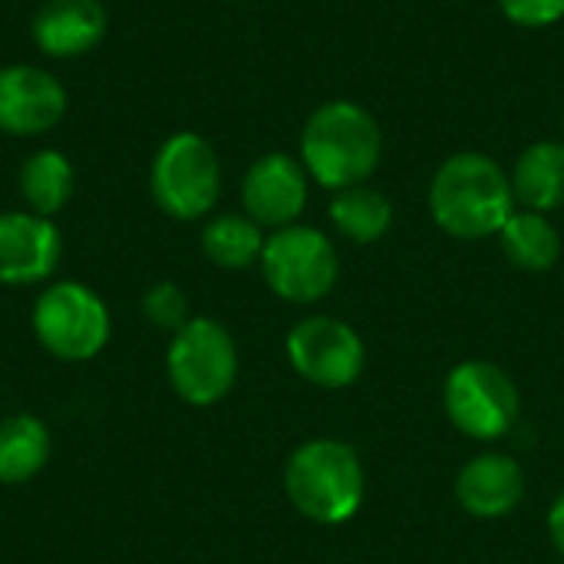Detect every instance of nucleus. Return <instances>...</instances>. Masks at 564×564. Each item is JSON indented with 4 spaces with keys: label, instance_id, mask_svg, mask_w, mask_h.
Listing matches in <instances>:
<instances>
[{
    "label": "nucleus",
    "instance_id": "nucleus-8",
    "mask_svg": "<svg viewBox=\"0 0 564 564\" xmlns=\"http://www.w3.org/2000/svg\"><path fill=\"white\" fill-rule=\"evenodd\" d=\"M449 423L473 440H499L519 420V390L509 373L486 360L459 364L443 390Z\"/></svg>",
    "mask_w": 564,
    "mask_h": 564
},
{
    "label": "nucleus",
    "instance_id": "nucleus-13",
    "mask_svg": "<svg viewBox=\"0 0 564 564\" xmlns=\"http://www.w3.org/2000/svg\"><path fill=\"white\" fill-rule=\"evenodd\" d=\"M109 30V13L99 0H43L33 13L30 36L50 59L93 53Z\"/></svg>",
    "mask_w": 564,
    "mask_h": 564
},
{
    "label": "nucleus",
    "instance_id": "nucleus-12",
    "mask_svg": "<svg viewBox=\"0 0 564 564\" xmlns=\"http://www.w3.org/2000/svg\"><path fill=\"white\" fill-rule=\"evenodd\" d=\"M63 254L59 228L36 212H0V284L46 281Z\"/></svg>",
    "mask_w": 564,
    "mask_h": 564
},
{
    "label": "nucleus",
    "instance_id": "nucleus-21",
    "mask_svg": "<svg viewBox=\"0 0 564 564\" xmlns=\"http://www.w3.org/2000/svg\"><path fill=\"white\" fill-rule=\"evenodd\" d=\"M142 314H145V321L152 327H162V330H172V334L192 321L188 317V297L172 281H159L142 294Z\"/></svg>",
    "mask_w": 564,
    "mask_h": 564
},
{
    "label": "nucleus",
    "instance_id": "nucleus-14",
    "mask_svg": "<svg viewBox=\"0 0 564 564\" xmlns=\"http://www.w3.org/2000/svg\"><path fill=\"white\" fill-rule=\"evenodd\" d=\"M525 473L512 456L486 453L469 459L456 476V499L473 519H502L519 509Z\"/></svg>",
    "mask_w": 564,
    "mask_h": 564
},
{
    "label": "nucleus",
    "instance_id": "nucleus-20",
    "mask_svg": "<svg viewBox=\"0 0 564 564\" xmlns=\"http://www.w3.org/2000/svg\"><path fill=\"white\" fill-rule=\"evenodd\" d=\"M330 221L344 238H350L357 245H370L390 231L393 205L377 188L354 185V188L337 192V198L330 202Z\"/></svg>",
    "mask_w": 564,
    "mask_h": 564
},
{
    "label": "nucleus",
    "instance_id": "nucleus-19",
    "mask_svg": "<svg viewBox=\"0 0 564 564\" xmlns=\"http://www.w3.org/2000/svg\"><path fill=\"white\" fill-rule=\"evenodd\" d=\"M264 241L268 238L261 235V225L251 221L248 215H215L202 228L205 258L225 271H245L254 261H261Z\"/></svg>",
    "mask_w": 564,
    "mask_h": 564
},
{
    "label": "nucleus",
    "instance_id": "nucleus-18",
    "mask_svg": "<svg viewBox=\"0 0 564 564\" xmlns=\"http://www.w3.org/2000/svg\"><path fill=\"white\" fill-rule=\"evenodd\" d=\"M506 258L529 274H545L562 258V235L542 212H512L499 231Z\"/></svg>",
    "mask_w": 564,
    "mask_h": 564
},
{
    "label": "nucleus",
    "instance_id": "nucleus-4",
    "mask_svg": "<svg viewBox=\"0 0 564 564\" xmlns=\"http://www.w3.org/2000/svg\"><path fill=\"white\" fill-rule=\"evenodd\" d=\"M30 321L40 347L66 364H86L99 357L112 334L106 301L79 281H56L43 288L33 301Z\"/></svg>",
    "mask_w": 564,
    "mask_h": 564
},
{
    "label": "nucleus",
    "instance_id": "nucleus-10",
    "mask_svg": "<svg viewBox=\"0 0 564 564\" xmlns=\"http://www.w3.org/2000/svg\"><path fill=\"white\" fill-rule=\"evenodd\" d=\"M66 116L63 83L30 63L0 66V132L13 139L46 135Z\"/></svg>",
    "mask_w": 564,
    "mask_h": 564
},
{
    "label": "nucleus",
    "instance_id": "nucleus-16",
    "mask_svg": "<svg viewBox=\"0 0 564 564\" xmlns=\"http://www.w3.org/2000/svg\"><path fill=\"white\" fill-rule=\"evenodd\" d=\"M50 459V430L40 416L17 413L0 420V482L23 486L43 473Z\"/></svg>",
    "mask_w": 564,
    "mask_h": 564
},
{
    "label": "nucleus",
    "instance_id": "nucleus-9",
    "mask_svg": "<svg viewBox=\"0 0 564 564\" xmlns=\"http://www.w3.org/2000/svg\"><path fill=\"white\" fill-rule=\"evenodd\" d=\"M291 367L314 387L344 390L364 373V340L337 317H307L288 334Z\"/></svg>",
    "mask_w": 564,
    "mask_h": 564
},
{
    "label": "nucleus",
    "instance_id": "nucleus-24",
    "mask_svg": "<svg viewBox=\"0 0 564 564\" xmlns=\"http://www.w3.org/2000/svg\"><path fill=\"white\" fill-rule=\"evenodd\" d=\"M228 3H241V0H228Z\"/></svg>",
    "mask_w": 564,
    "mask_h": 564
},
{
    "label": "nucleus",
    "instance_id": "nucleus-17",
    "mask_svg": "<svg viewBox=\"0 0 564 564\" xmlns=\"http://www.w3.org/2000/svg\"><path fill=\"white\" fill-rule=\"evenodd\" d=\"M76 192V169L59 149H36L20 165V195L30 212L53 218L69 205Z\"/></svg>",
    "mask_w": 564,
    "mask_h": 564
},
{
    "label": "nucleus",
    "instance_id": "nucleus-15",
    "mask_svg": "<svg viewBox=\"0 0 564 564\" xmlns=\"http://www.w3.org/2000/svg\"><path fill=\"white\" fill-rule=\"evenodd\" d=\"M512 192L529 212H552L564 205V142L529 145L512 169Z\"/></svg>",
    "mask_w": 564,
    "mask_h": 564
},
{
    "label": "nucleus",
    "instance_id": "nucleus-1",
    "mask_svg": "<svg viewBox=\"0 0 564 564\" xmlns=\"http://www.w3.org/2000/svg\"><path fill=\"white\" fill-rule=\"evenodd\" d=\"M430 212L453 238L479 241L499 235L516 212L512 178L482 152H456L433 175Z\"/></svg>",
    "mask_w": 564,
    "mask_h": 564
},
{
    "label": "nucleus",
    "instance_id": "nucleus-11",
    "mask_svg": "<svg viewBox=\"0 0 564 564\" xmlns=\"http://www.w3.org/2000/svg\"><path fill=\"white\" fill-rule=\"evenodd\" d=\"M241 205L261 228H288L307 205V169L284 152H268L241 178Z\"/></svg>",
    "mask_w": 564,
    "mask_h": 564
},
{
    "label": "nucleus",
    "instance_id": "nucleus-6",
    "mask_svg": "<svg viewBox=\"0 0 564 564\" xmlns=\"http://www.w3.org/2000/svg\"><path fill=\"white\" fill-rule=\"evenodd\" d=\"M165 370L172 390L192 406H215L238 377V350L231 334L212 317H192L172 334Z\"/></svg>",
    "mask_w": 564,
    "mask_h": 564
},
{
    "label": "nucleus",
    "instance_id": "nucleus-2",
    "mask_svg": "<svg viewBox=\"0 0 564 564\" xmlns=\"http://www.w3.org/2000/svg\"><path fill=\"white\" fill-rule=\"evenodd\" d=\"M383 155V132L377 119L347 99L324 102L311 112L301 132V165L307 175L334 192L364 185Z\"/></svg>",
    "mask_w": 564,
    "mask_h": 564
},
{
    "label": "nucleus",
    "instance_id": "nucleus-7",
    "mask_svg": "<svg viewBox=\"0 0 564 564\" xmlns=\"http://www.w3.org/2000/svg\"><path fill=\"white\" fill-rule=\"evenodd\" d=\"M261 274L281 301L314 304L334 291L340 261L324 231L307 225H288L264 241Z\"/></svg>",
    "mask_w": 564,
    "mask_h": 564
},
{
    "label": "nucleus",
    "instance_id": "nucleus-3",
    "mask_svg": "<svg viewBox=\"0 0 564 564\" xmlns=\"http://www.w3.org/2000/svg\"><path fill=\"white\" fill-rule=\"evenodd\" d=\"M364 466L347 443L311 440L291 453L284 469V489L291 506L317 522L340 525L357 516L364 502Z\"/></svg>",
    "mask_w": 564,
    "mask_h": 564
},
{
    "label": "nucleus",
    "instance_id": "nucleus-22",
    "mask_svg": "<svg viewBox=\"0 0 564 564\" xmlns=\"http://www.w3.org/2000/svg\"><path fill=\"white\" fill-rule=\"evenodd\" d=\"M499 7L512 23L529 30L552 26L564 17V0H499Z\"/></svg>",
    "mask_w": 564,
    "mask_h": 564
},
{
    "label": "nucleus",
    "instance_id": "nucleus-5",
    "mask_svg": "<svg viewBox=\"0 0 564 564\" xmlns=\"http://www.w3.org/2000/svg\"><path fill=\"white\" fill-rule=\"evenodd\" d=\"M155 205L175 221L205 218L221 195V162L212 142L198 132L169 135L149 169Z\"/></svg>",
    "mask_w": 564,
    "mask_h": 564
},
{
    "label": "nucleus",
    "instance_id": "nucleus-23",
    "mask_svg": "<svg viewBox=\"0 0 564 564\" xmlns=\"http://www.w3.org/2000/svg\"><path fill=\"white\" fill-rule=\"evenodd\" d=\"M549 535H552L555 549L564 555V492L555 499V506L549 512Z\"/></svg>",
    "mask_w": 564,
    "mask_h": 564
}]
</instances>
